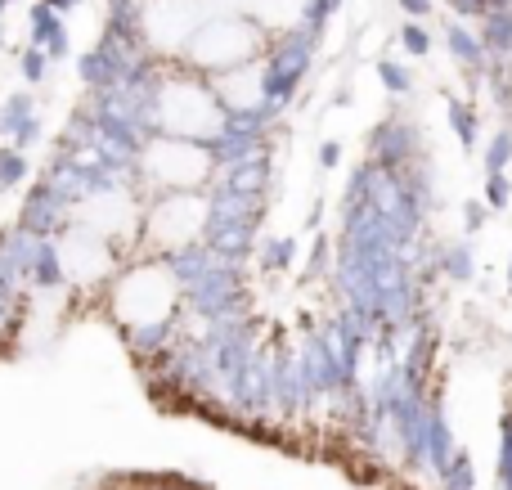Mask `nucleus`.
I'll return each mask as SVG.
<instances>
[{
    "label": "nucleus",
    "mask_w": 512,
    "mask_h": 490,
    "mask_svg": "<svg viewBox=\"0 0 512 490\" xmlns=\"http://www.w3.org/2000/svg\"><path fill=\"white\" fill-rule=\"evenodd\" d=\"M432 270L445 275L450 284H472V279H477V248H472V239L441 243V248L432 252Z\"/></svg>",
    "instance_id": "f257e3e1"
},
{
    "label": "nucleus",
    "mask_w": 512,
    "mask_h": 490,
    "mask_svg": "<svg viewBox=\"0 0 512 490\" xmlns=\"http://www.w3.org/2000/svg\"><path fill=\"white\" fill-rule=\"evenodd\" d=\"M445 117H450V131H454V140H459V149L463 153L477 149V140H481L477 104H468V99H450V104H445Z\"/></svg>",
    "instance_id": "f03ea898"
},
{
    "label": "nucleus",
    "mask_w": 512,
    "mask_h": 490,
    "mask_svg": "<svg viewBox=\"0 0 512 490\" xmlns=\"http://www.w3.org/2000/svg\"><path fill=\"white\" fill-rule=\"evenodd\" d=\"M297 252H301V243L292 234L288 239H256V261H261L265 275H288L297 266Z\"/></svg>",
    "instance_id": "7ed1b4c3"
},
{
    "label": "nucleus",
    "mask_w": 512,
    "mask_h": 490,
    "mask_svg": "<svg viewBox=\"0 0 512 490\" xmlns=\"http://www.w3.org/2000/svg\"><path fill=\"white\" fill-rule=\"evenodd\" d=\"M486 32H477L481 36V50L486 54H512V9H486Z\"/></svg>",
    "instance_id": "20e7f679"
},
{
    "label": "nucleus",
    "mask_w": 512,
    "mask_h": 490,
    "mask_svg": "<svg viewBox=\"0 0 512 490\" xmlns=\"http://www.w3.org/2000/svg\"><path fill=\"white\" fill-rule=\"evenodd\" d=\"M445 50H450L454 59H459V68H468V72L486 68V50H481V36L468 32V27H450V32H445Z\"/></svg>",
    "instance_id": "39448f33"
},
{
    "label": "nucleus",
    "mask_w": 512,
    "mask_h": 490,
    "mask_svg": "<svg viewBox=\"0 0 512 490\" xmlns=\"http://www.w3.org/2000/svg\"><path fill=\"white\" fill-rule=\"evenodd\" d=\"M481 167H486V176H504L512 167V126H504L499 135H490L486 149H481Z\"/></svg>",
    "instance_id": "423d86ee"
},
{
    "label": "nucleus",
    "mask_w": 512,
    "mask_h": 490,
    "mask_svg": "<svg viewBox=\"0 0 512 490\" xmlns=\"http://www.w3.org/2000/svg\"><path fill=\"white\" fill-rule=\"evenodd\" d=\"M27 153L14 149V144H0V194H9V189H18L27 180Z\"/></svg>",
    "instance_id": "0eeeda50"
},
{
    "label": "nucleus",
    "mask_w": 512,
    "mask_h": 490,
    "mask_svg": "<svg viewBox=\"0 0 512 490\" xmlns=\"http://www.w3.org/2000/svg\"><path fill=\"white\" fill-rule=\"evenodd\" d=\"M378 81L387 86V95H414V72L405 68V63H396V59H382L378 63Z\"/></svg>",
    "instance_id": "6e6552de"
},
{
    "label": "nucleus",
    "mask_w": 512,
    "mask_h": 490,
    "mask_svg": "<svg viewBox=\"0 0 512 490\" xmlns=\"http://www.w3.org/2000/svg\"><path fill=\"white\" fill-rule=\"evenodd\" d=\"M481 203L490 207V212H508L512 207V176L504 171V176H486V198Z\"/></svg>",
    "instance_id": "1a4fd4ad"
},
{
    "label": "nucleus",
    "mask_w": 512,
    "mask_h": 490,
    "mask_svg": "<svg viewBox=\"0 0 512 490\" xmlns=\"http://www.w3.org/2000/svg\"><path fill=\"white\" fill-rule=\"evenodd\" d=\"M328 266H333V243H328V234H319L315 248H310V261H306V279H319Z\"/></svg>",
    "instance_id": "9d476101"
},
{
    "label": "nucleus",
    "mask_w": 512,
    "mask_h": 490,
    "mask_svg": "<svg viewBox=\"0 0 512 490\" xmlns=\"http://www.w3.org/2000/svg\"><path fill=\"white\" fill-rule=\"evenodd\" d=\"M400 45H405L414 59H423L427 50H432V36H427V27H418V23H405L400 27Z\"/></svg>",
    "instance_id": "9b49d317"
},
{
    "label": "nucleus",
    "mask_w": 512,
    "mask_h": 490,
    "mask_svg": "<svg viewBox=\"0 0 512 490\" xmlns=\"http://www.w3.org/2000/svg\"><path fill=\"white\" fill-rule=\"evenodd\" d=\"M486 221H490V207L481 203V198H468V203H463V230H468V239L486 230Z\"/></svg>",
    "instance_id": "f8f14e48"
},
{
    "label": "nucleus",
    "mask_w": 512,
    "mask_h": 490,
    "mask_svg": "<svg viewBox=\"0 0 512 490\" xmlns=\"http://www.w3.org/2000/svg\"><path fill=\"white\" fill-rule=\"evenodd\" d=\"M45 63H50V54H45V50H27L23 54V77L27 81H41L45 77Z\"/></svg>",
    "instance_id": "ddd939ff"
},
{
    "label": "nucleus",
    "mask_w": 512,
    "mask_h": 490,
    "mask_svg": "<svg viewBox=\"0 0 512 490\" xmlns=\"http://www.w3.org/2000/svg\"><path fill=\"white\" fill-rule=\"evenodd\" d=\"M319 167H324V171L342 167V140H324V144H319Z\"/></svg>",
    "instance_id": "4468645a"
},
{
    "label": "nucleus",
    "mask_w": 512,
    "mask_h": 490,
    "mask_svg": "<svg viewBox=\"0 0 512 490\" xmlns=\"http://www.w3.org/2000/svg\"><path fill=\"white\" fill-rule=\"evenodd\" d=\"M400 5H405L409 14H414V18H423L427 9H432V0H400Z\"/></svg>",
    "instance_id": "2eb2a0df"
},
{
    "label": "nucleus",
    "mask_w": 512,
    "mask_h": 490,
    "mask_svg": "<svg viewBox=\"0 0 512 490\" xmlns=\"http://www.w3.org/2000/svg\"><path fill=\"white\" fill-rule=\"evenodd\" d=\"M351 99H355V90H351V86H337V95H333V104H337V108H351Z\"/></svg>",
    "instance_id": "dca6fc26"
},
{
    "label": "nucleus",
    "mask_w": 512,
    "mask_h": 490,
    "mask_svg": "<svg viewBox=\"0 0 512 490\" xmlns=\"http://www.w3.org/2000/svg\"><path fill=\"white\" fill-rule=\"evenodd\" d=\"M319 225H324V207H315V212L306 216V230H319Z\"/></svg>",
    "instance_id": "f3484780"
},
{
    "label": "nucleus",
    "mask_w": 512,
    "mask_h": 490,
    "mask_svg": "<svg viewBox=\"0 0 512 490\" xmlns=\"http://www.w3.org/2000/svg\"><path fill=\"white\" fill-rule=\"evenodd\" d=\"M508 293H512V252H508Z\"/></svg>",
    "instance_id": "a211bd4d"
}]
</instances>
